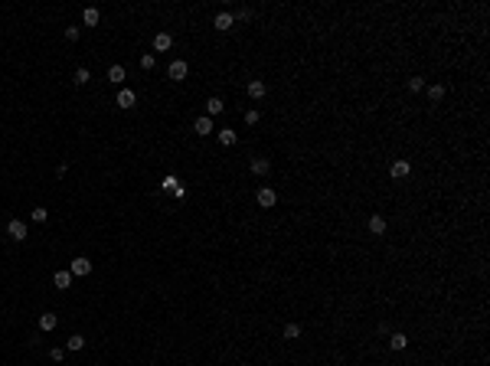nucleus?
<instances>
[{"instance_id":"obj_1","label":"nucleus","mask_w":490,"mask_h":366,"mask_svg":"<svg viewBox=\"0 0 490 366\" xmlns=\"http://www.w3.org/2000/svg\"><path fill=\"white\" fill-rule=\"evenodd\" d=\"M69 272H72V278H85V275H92V262L85 255H78V258H72Z\"/></svg>"},{"instance_id":"obj_2","label":"nucleus","mask_w":490,"mask_h":366,"mask_svg":"<svg viewBox=\"0 0 490 366\" xmlns=\"http://www.w3.org/2000/svg\"><path fill=\"white\" fill-rule=\"evenodd\" d=\"M7 235L13 242H26V222H23V219H10V222H7Z\"/></svg>"},{"instance_id":"obj_3","label":"nucleus","mask_w":490,"mask_h":366,"mask_svg":"<svg viewBox=\"0 0 490 366\" xmlns=\"http://www.w3.org/2000/svg\"><path fill=\"white\" fill-rule=\"evenodd\" d=\"M167 75H170L173 82H183V78L190 75V66L183 63V59H173V63H170V69H167Z\"/></svg>"},{"instance_id":"obj_4","label":"nucleus","mask_w":490,"mask_h":366,"mask_svg":"<svg viewBox=\"0 0 490 366\" xmlns=\"http://www.w3.org/2000/svg\"><path fill=\"white\" fill-rule=\"evenodd\" d=\"M366 229H369L373 235H386L389 222H386V216H379V213H376V216H369V219H366Z\"/></svg>"},{"instance_id":"obj_5","label":"nucleus","mask_w":490,"mask_h":366,"mask_svg":"<svg viewBox=\"0 0 490 366\" xmlns=\"http://www.w3.org/2000/svg\"><path fill=\"white\" fill-rule=\"evenodd\" d=\"M255 200H258V206H262V210H272L275 203H278V193H275V190H268V187H262L255 193Z\"/></svg>"},{"instance_id":"obj_6","label":"nucleus","mask_w":490,"mask_h":366,"mask_svg":"<svg viewBox=\"0 0 490 366\" xmlns=\"http://www.w3.org/2000/svg\"><path fill=\"white\" fill-rule=\"evenodd\" d=\"M193 131H196V134H200V138H210V134H212V131H216V128H212V118H210V115H203V118H196V121H193Z\"/></svg>"},{"instance_id":"obj_7","label":"nucleus","mask_w":490,"mask_h":366,"mask_svg":"<svg viewBox=\"0 0 490 366\" xmlns=\"http://www.w3.org/2000/svg\"><path fill=\"white\" fill-rule=\"evenodd\" d=\"M212 26H216L219 33H226V30H232V26H235V16L229 13V10H222V13H216V20H212Z\"/></svg>"},{"instance_id":"obj_8","label":"nucleus","mask_w":490,"mask_h":366,"mask_svg":"<svg viewBox=\"0 0 490 366\" xmlns=\"http://www.w3.org/2000/svg\"><path fill=\"white\" fill-rule=\"evenodd\" d=\"M389 173H392L396 180H405L409 173H412V164H409V160H392V164H389Z\"/></svg>"},{"instance_id":"obj_9","label":"nucleus","mask_w":490,"mask_h":366,"mask_svg":"<svg viewBox=\"0 0 490 366\" xmlns=\"http://www.w3.org/2000/svg\"><path fill=\"white\" fill-rule=\"evenodd\" d=\"M265 95H268V85H265L262 78H252L249 82V98H255V101H262Z\"/></svg>"},{"instance_id":"obj_10","label":"nucleus","mask_w":490,"mask_h":366,"mask_svg":"<svg viewBox=\"0 0 490 366\" xmlns=\"http://www.w3.org/2000/svg\"><path fill=\"white\" fill-rule=\"evenodd\" d=\"M134 105H138V95L131 92V88H121V92H118V108H134Z\"/></svg>"},{"instance_id":"obj_11","label":"nucleus","mask_w":490,"mask_h":366,"mask_svg":"<svg viewBox=\"0 0 490 366\" xmlns=\"http://www.w3.org/2000/svg\"><path fill=\"white\" fill-rule=\"evenodd\" d=\"M252 173H255V177H265V173L272 170V160H268V157H252Z\"/></svg>"},{"instance_id":"obj_12","label":"nucleus","mask_w":490,"mask_h":366,"mask_svg":"<svg viewBox=\"0 0 490 366\" xmlns=\"http://www.w3.org/2000/svg\"><path fill=\"white\" fill-rule=\"evenodd\" d=\"M170 46H173V36H170V33H157V36H154V49H157V53H167Z\"/></svg>"},{"instance_id":"obj_13","label":"nucleus","mask_w":490,"mask_h":366,"mask_svg":"<svg viewBox=\"0 0 490 366\" xmlns=\"http://www.w3.org/2000/svg\"><path fill=\"white\" fill-rule=\"evenodd\" d=\"M53 285H56L59 291L72 288V272H56V275H53Z\"/></svg>"},{"instance_id":"obj_14","label":"nucleus","mask_w":490,"mask_h":366,"mask_svg":"<svg viewBox=\"0 0 490 366\" xmlns=\"http://www.w3.org/2000/svg\"><path fill=\"white\" fill-rule=\"evenodd\" d=\"M405 347H409V337H405L402 330L389 334V350H405Z\"/></svg>"},{"instance_id":"obj_15","label":"nucleus","mask_w":490,"mask_h":366,"mask_svg":"<svg viewBox=\"0 0 490 366\" xmlns=\"http://www.w3.org/2000/svg\"><path fill=\"white\" fill-rule=\"evenodd\" d=\"M222 111H226V101H222V98H216V95H212V98L210 101H206V115H222Z\"/></svg>"},{"instance_id":"obj_16","label":"nucleus","mask_w":490,"mask_h":366,"mask_svg":"<svg viewBox=\"0 0 490 366\" xmlns=\"http://www.w3.org/2000/svg\"><path fill=\"white\" fill-rule=\"evenodd\" d=\"M59 327V317H56V314H39V330H56Z\"/></svg>"},{"instance_id":"obj_17","label":"nucleus","mask_w":490,"mask_h":366,"mask_svg":"<svg viewBox=\"0 0 490 366\" xmlns=\"http://www.w3.org/2000/svg\"><path fill=\"white\" fill-rule=\"evenodd\" d=\"M98 20H101L98 7H85V13H82V23H85V26H98Z\"/></svg>"},{"instance_id":"obj_18","label":"nucleus","mask_w":490,"mask_h":366,"mask_svg":"<svg viewBox=\"0 0 490 366\" xmlns=\"http://www.w3.org/2000/svg\"><path fill=\"white\" fill-rule=\"evenodd\" d=\"M128 78V72H125V66H111L108 69V82H115V85H121Z\"/></svg>"},{"instance_id":"obj_19","label":"nucleus","mask_w":490,"mask_h":366,"mask_svg":"<svg viewBox=\"0 0 490 366\" xmlns=\"http://www.w3.org/2000/svg\"><path fill=\"white\" fill-rule=\"evenodd\" d=\"M82 347H85V337H82V334H72L69 340H66V350H72V353H78Z\"/></svg>"},{"instance_id":"obj_20","label":"nucleus","mask_w":490,"mask_h":366,"mask_svg":"<svg viewBox=\"0 0 490 366\" xmlns=\"http://www.w3.org/2000/svg\"><path fill=\"white\" fill-rule=\"evenodd\" d=\"M444 95H448V88H444L441 82H435V85H428V98H431V101H441Z\"/></svg>"},{"instance_id":"obj_21","label":"nucleus","mask_w":490,"mask_h":366,"mask_svg":"<svg viewBox=\"0 0 490 366\" xmlns=\"http://www.w3.org/2000/svg\"><path fill=\"white\" fill-rule=\"evenodd\" d=\"M219 144H222V147H232L235 144V131L232 128H222V131H219Z\"/></svg>"},{"instance_id":"obj_22","label":"nucleus","mask_w":490,"mask_h":366,"mask_svg":"<svg viewBox=\"0 0 490 366\" xmlns=\"http://www.w3.org/2000/svg\"><path fill=\"white\" fill-rule=\"evenodd\" d=\"M160 187H163V190H167V193H173V190H177V187H180V180H177V177H173V173H167V177H163V180H160Z\"/></svg>"},{"instance_id":"obj_23","label":"nucleus","mask_w":490,"mask_h":366,"mask_svg":"<svg viewBox=\"0 0 490 366\" xmlns=\"http://www.w3.org/2000/svg\"><path fill=\"white\" fill-rule=\"evenodd\" d=\"M88 78H92V72H88L85 66H78V69H75V85H85Z\"/></svg>"},{"instance_id":"obj_24","label":"nucleus","mask_w":490,"mask_h":366,"mask_svg":"<svg viewBox=\"0 0 490 366\" xmlns=\"http://www.w3.org/2000/svg\"><path fill=\"white\" fill-rule=\"evenodd\" d=\"M421 88H425V78H421V75L409 78V92H421Z\"/></svg>"},{"instance_id":"obj_25","label":"nucleus","mask_w":490,"mask_h":366,"mask_svg":"<svg viewBox=\"0 0 490 366\" xmlns=\"http://www.w3.org/2000/svg\"><path fill=\"white\" fill-rule=\"evenodd\" d=\"M46 219H49L46 206H36V210H33V222H46Z\"/></svg>"},{"instance_id":"obj_26","label":"nucleus","mask_w":490,"mask_h":366,"mask_svg":"<svg viewBox=\"0 0 490 366\" xmlns=\"http://www.w3.org/2000/svg\"><path fill=\"white\" fill-rule=\"evenodd\" d=\"M284 337H288V340H297V337H301V327H297V324H284Z\"/></svg>"},{"instance_id":"obj_27","label":"nucleus","mask_w":490,"mask_h":366,"mask_svg":"<svg viewBox=\"0 0 490 366\" xmlns=\"http://www.w3.org/2000/svg\"><path fill=\"white\" fill-rule=\"evenodd\" d=\"M154 66H157L154 53H144V56H140V69H154Z\"/></svg>"},{"instance_id":"obj_28","label":"nucleus","mask_w":490,"mask_h":366,"mask_svg":"<svg viewBox=\"0 0 490 366\" xmlns=\"http://www.w3.org/2000/svg\"><path fill=\"white\" fill-rule=\"evenodd\" d=\"M49 360H53V363H63V360H66V350H63V347H53V350H49Z\"/></svg>"},{"instance_id":"obj_29","label":"nucleus","mask_w":490,"mask_h":366,"mask_svg":"<svg viewBox=\"0 0 490 366\" xmlns=\"http://www.w3.org/2000/svg\"><path fill=\"white\" fill-rule=\"evenodd\" d=\"M258 118H262V115H258L255 108H249V111H245V125H258Z\"/></svg>"},{"instance_id":"obj_30","label":"nucleus","mask_w":490,"mask_h":366,"mask_svg":"<svg viewBox=\"0 0 490 366\" xmlns=\"http://www.w3.org/2000/svg\"><path fill=\"white\" fill-rule=\"evenodd\" d=\"M66 39H69V43H75V39H78V26H66Z\"/></svg>"},{"instance_id":"obj_31","label":"nucleus","mask_w":490,"mask_h":366,"mask_svg":"<svg viewBox=\"0 0 490 366\" xmlns=\"http://www.w3.org/2000/svg\"><path fill=\"white\" fill-rule=\"evenodd\" d=\"M235 20H242V23H245V20H252V10H249V7H242L239 13H235Z\"/></svg>"}]
</instances>
